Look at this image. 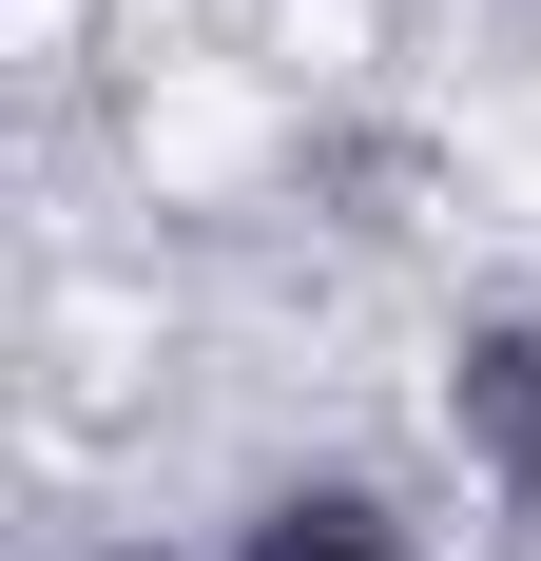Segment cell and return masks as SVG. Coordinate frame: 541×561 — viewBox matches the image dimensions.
<instances>
[{
    "label": "cell",
    "mask_w": 541,
    "mask_h": 561,
    "mask_svg": "<svg viewBox=\"0 0 541 561\" xmlns=\"http://www.w3.org/2000/svg\"><path fill=\"white\" fill-rule=\"evenodd\" d=\"M445 446H464L484 504L541 523V310H464L445 330Z\"/></svg>",
    "instance_id": "obj_1"
},
{
    "label": "cell",
    "mask_w": 541,
    "mask_h": 561,
    "mask_svg": "<svg viewBox=\"0 0 541 561\" xmlns=\"http://www.w3.org/2000/svg\"><path fill=\"white\" fill-rule=\"evenodd\" d=\"M97 561H174V542H97Z\"/></svg>",
    "instance_id": "obj_3"
},
{
    "label": "cell",
    "mask_w": 541,
    "mask_h": 561,
    "mask_svg": "<svg viewBox=\"0 0 541 561\" xmlns=\"http://www.w3.org/2000/svg\"><path fill=\"white\" fill-rule=\"evenodd\" d=\"M214 561H445V523L387 504V484H348V465H310V484H270Z\"/></svg>",
    "instance_id": "obj_2"
}]
</instances>
